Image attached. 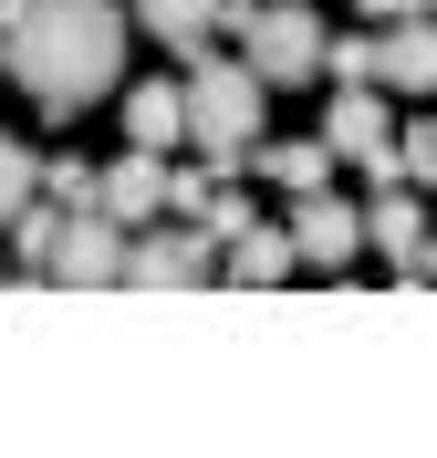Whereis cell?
<instances>
[{
  "instance_id": "cell-17",
  "label": "cell",
  "mask_w": 437,
  "mask_h": 458,
  "mask_svg": "<svg viewBox=\"0 0 437 458\" xmlns=\"http://www.w3.org/2000/svg\"><path fill=\"white\" fill-rule=\"evenodd\" d=\"M94 177L105 167H84V157H42V199L53 208H94Z\"/></svg>"
},
{
  "instance_id": "cell-13",
  "label": "cell",
  "mask_w": 437,
  "mask_h": 458,
  "mask_svg": "<svg viewBox=\"0 0 437 458\" xmlns=\"http://www.w3.org/2000/svg\"><path fill=\"white\" fill-rule=\"evenodd\" d=\"M125 136L167 157V146L188 136V84H136V94H125Z\"/></svg>"
},
{
  "instance_id": "cell-7",
  "label": "cell",
  "mask_w": 437,
  "mask_h": 458,
  "mask_svg": "<svg viewBox=\"0 0 437 458\" xmlns=\"http://www.w3.org/2000/svg\"><path fill=\"white\" fill-rule=\"evenodd\" d=\"M291 250L313 260V271H344V260L365 250V208H344L333 188H302V199H291Z\"/></svg>"
},
{
  "instance_id": "cell-15",
  "label": "cell",
  "mask_w": 437,
  "mask_h": 458,
  "mask_svg": "<svg viewBox=\"0 0 437 458\" xmlns=\"http://www.w3.org/2000/svg\"><path fill=\"white\" fill-rule=\"evenodd\" d=\"M323 157H333L323 136H302V146H250V167H261L271 188H291V199H302V188H333V177H323Z\"/></svg>"
},
{
  "instance_id": "cell-3",
  "label": "cell",
  "mask_w": 437,
  "mask_h": 458,
  "mask_svg": "<svg viewBox=\"0 0 437 458\" xmlns=\"http://www.w3.org/2000/svg\"><path fill=\"white\" fill-rule=\"evenodd\" d=\"M230 31H240V63L261 73V84H313L323 73V21L313 0H230Z\"/></svg>"
},
{
  "instance_id": "cell-18",
  "label": "cell",
  "mask_w": 437,
  "mask_h": 458,
  "mask_svg": "<svg viewBox=\"0 0 437 458\" xmlns=\"http://www.w3.org/2000/svg\"><path fill=\"white\" fill-rule=\"evenodd\" d=\"M219 199V167H167V219H208Z\"/></svg>"
},
{
  "instance_id": "cell-4",
  "label": "cell",
  "mask_w": 437,
  "mask_h": 458,
  "mask_svg": "<svg viewBox=\"0 0 437 458\" xmlns=\"http://www.w3.org/2000/svg\"><path fill=\"white\" fill-rule=\"evenodd\" d=\"M323 146L354 157L365 177H407V157H396V114H385L375 84H333V105H323Z\"/></svg>"
},
{
  "instance_id": "cell-12",
  "label": "cell",
  "mask_w": 437,
  "mask_h": 458,
  "mask_svg": "<svg viewBox=\"0 0 437 458\" xmlns=\"http://www.w3.org/2000/svg\"><path fill=\"white\" fill-rule=\"evenodd\" d=\"M291 260H302V250H291V229H261V219H250L230 250H219V271H230V282H250V292H271Z\"/></svg>"
},
{
  "instance_id": "cell-11",
  "label": "cell",
  "mask_w": 437,
  "mask_h": 458,
  "mask_svg": "<svg viewBox=\"0 0 437 458\" xmlns=\"http://www.w3.org/2000/svg\"><path fill=\"white\" fill-rule=\"evenodd\" d=\"M136 21L167 53H208V31H230V0H136Z\"/></svg>"
},
{
  "instance_id": "cell-2",
  "label": "cell",
  "mask_w": 437,
  "mask_h": 458,
  "mask_svg": "<svg viewBox=\"0 0 437 458\" xmlns=\"http://www.w3.org/2000/svg\"><path fill=\"white\" fill-rule=\"evenodd\" d=\"M261 105H271V84L250 73V63H219V53H188V146H198L219 177H240L250 167V146H261Z\"/></svg>"
},
{
  "instance_id": "cell-6",
  "label": "cell",
  "mask_w": 437,
  "mask_h": 458,
  "mask_svg": "<svg viewBox=\"0 0 437 458\" xmlns=\"http://www.w3.org/2000/svg\"><path fill=\"white\" fill-rule=\"evenodd\" d=\"M125 219H105V208H73L63 219V250H53V282H73V292H105V282H125Z\"/></svg>"
},
{
  "instance_id": "cell-21",
  "label": "cell",
  "mask_w": 437,
  "mask_h": 458,
  "mask_svg": "<svg viewBox=\"0 0 437 458\" xmlns=\"http://www.w3.org/2000/svg\"><path fill=\"white\" fill-rule=\"evenodd\" d=\"M396 157H407V177H416V188H437V114H427V125H416L407 146H396Z\"/></svg>"
},
{
  "instance_id": "cell-9",
  "label": "cell",
  "mask_w": 437,
  "mask_h": 458,
  "mask_svg": "<svg viewBox=\"0 0 437 458\" xmlns=\"http://www.w3.org/2000/svg\"><path fill=\"white\" fill-rule=\"evenodd\" d=\"M365 250H385L396 271L416 282V250H427V208H416L407 177H375V199H365Z\"/></svg>"
},
{
  "instance_id": "cell-5",
  "label": "cell",
  "mask_w": 437,
  "mask_h": 458,
  "mask_svg": "<svg viewBox=\"0 0 437 458\" xmlns=\"http://www.w3.org/2000/svg\"><path fill=\"white\" fill-rule=\"evenodd\" d=\"M208 271H219V240H208L198 219L146 229L136 250H125V282H136V292H188V282H208Z\"/></svg>"
},
{
  "instance_id": "cell-20",
  "label": "cell",
  "mask_w": 437,
  "mask_h": 458,
  "mask_svg": "<svg viewBox=\"0 0 437 458\" xmlns=\"http://www.w3.org/2000/svg\"><path fill=\"white\" fill-rule=\"evenodd\" d=\"M208 240H219V250H230V240H240V229H250V199H240V188H219V199H208Z\"/></svg>"
},
{
  "instance_id": "cell-19",
  "label": "cell",
  "mask_w": 437,
  "mask_h": 458,
  "mask_svg": "<svg viewBox=\"0 0 437 458\" xmlns=\"http://www.w3.org/2000/svg\"><path fill=\"white\" fill-rule=\"evenodd\" d=\"M323 73H333V84H375V31H354V42H323Z\"/></svg>"
},
{
  "instance_id": "cell-16",
  "label": "cell",
  "mask_w": 437,
  "mask_h": 458,
  "mask_svg": "<svg viewBox=\"0 0 437 458\" xmlns=\"http://www.w3.org/2000/svg\"><path fill=\"white\" fill-rule=\"evenodd\" d=\"M31 199H42V157H31V146H21V136H0V229L21 219V208H31Z\"/></svg>"
},
{
  "instance_id": "cell-8",
  "label": "cell",
  "mask_w": 437,
  "mask_h": 458,
  "mask_svg": "<svg viewBox=\"0 0 437 458\" xmlns=\"http://www.w3.org/2000/svg\"><path fill=\"white\" fill-rule=\"evenodd\" d=\"M94 208H105V219H125V229L167 219V157H156V146H125L115 167L94 177Z\"/></svg>"
},
{
  "instance_id": "cell-22",
  "label": "cell",
  "mask_w": 437,
  "mask_h": 458,
  "mask_svg": "<svg viewBox=\"0 0 437 458\" xmlns=\"http://www.w3.org/2000/svg\"><path fill=\"white\" fill-rule=\"evenodd\" d=\"M416 282H437V229H427V250H416Z\"/></svg>"
},
{
  "instance_id": "cell-23",
  "label": "cell",
  "mask_w": 437,
  "mask_h": 458,
  "mask_svg": "<svg viewBox=\"0 0 437 458\" xmlns=\"http://www.w3.org/2000/svg\"><path fill=\"white\" fill-rule=\"evenodd\" d=\"M0 63H11V53H0Z\"/></svg>"
},
{
  "instance_id": "cell-10",
  "label": "cell",
  "mask_w": 437,
  "mask_h": 458,
  "mask_svg": "<svg viewBox=\"0 0 437 458\" xmlns=\"http://www.w3.org/2000/svg\"><path fill=\"white\" fill-rule=\"evenodd\" d=\"M375 84L396 94H437V11H407V21L375 31Z\"/></svg>"
},
{
  "instance_id": "cell-14",
  "label": "cell",
  "mask_w": 437,
  "mask_h": 458,
  "mask_svg": "<svg viewBox=\"0 0 437 458\" xmlns=\"http://www.w3.org/2000/svg\"><path fill=\"white\" fill-rule=\"evenodd\" d=\"M63 219H73V208H53V199H31L21 219H11V250H21V292H31V282H53V250H63Z\"/></svg>"
},
{
  "instance_id": "cell-1",
  "label": "cell",
  "mask_w": 437,
  "mask_h": 458,
  "mask_svg": "<svg viewBox=\"0 0 437 458\" xmlns=\"http://www.w3.org/2000/svg\"><path fill=\"white\" fill-rule=\"evenodd\" d=\"M0 53H11V84L53 114H84L115 94L125 73V11L115 0H0Z\"/></svg>"
}]
</instances>
